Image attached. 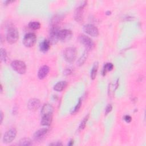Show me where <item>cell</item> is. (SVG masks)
Listing matches in <instances>:
<instances>
[{"mask_svg": "<svg viewBox=\"0 0 146 146\" xmlns=\"http://www.w3.org/2000/svg\"><path fill=\"white\" fill-rule=\"evenodd\" d=\"M81 105H82V99L81 98H79L78 102V103L75 106V107H74V110H72V112H71V113H76V112H78L79 111V110L80 109V107H81Z\"/></svg>", "mask_w": 146, "mask_h": 146, "instance_id": "cell-25", "label": "cell"}, {"mask_svg": "<svg viewBox=\"0 0 146 146\" xmlns=\"http://www.w3.org/2000/svg\"><path fill=\"white\" fill-rule=\"evenodd\" d=\"M72 35L71 31L67 29H63L59 30L58 33L59 40H60L63 42H66L69 40Z\"/></svg>", "mask_w": 146, "mask_h": 146, "instance_id": "cell-9", "label": "cell"}, {"mask_svg": "<svg viewBox=\"0 0 146 146\" xmlns=\"http://www.w3.org/2000/svg\"><path fill=\"white\" fill-rule=\"evenodd\" d=\"M86 5V2H84L83 4H82L79 6L75 10L74 14V18L76 22H81L83 21V9Z\"/></svg>", "mask_w": 146, "mask_h": 146, "instance_id": "cell-10", "label": "cell"}, {"mask_svg": "<svg viewBox=\"0 0 146 146\" xmlns=\"http://www.w3.org/2000/svg\"><path fill=\"white\" fill-rule=\"evenodd\" d=\"M40 50L43 52H47L50 47V42L48 40L45 39L43 40L40 44Z\"/></svg>", "mask_w": 146, "mask_h": 146, "instance_id": "cell-16", "label": "cell"}, {"mask_svg": "<svg viewBox=\"0 0 146 146\" xmlns=\"http://www.w3.org/2000/svg\"><path fill=\"white\" fill-rule=\"evenodd\" d=\"M29 27L33 30H37L40 28V24L38 22H35V21L30 22L29 23Z\"/></svg>", "mask_w": 146, "mask_h": 146, "instance_id": "cell-22", "label": "cell"}, {"mask_svg": "<svg viewBox=\"0 0 146 146\" xmlns=\"http://www.w3.org/2000/svg\"><path fill=\"white\" fill-rule=\"evenodd\" d=\"M47 132H48V129L47 128H43L36 131L33 135L34 140H40L43 137V136H44L46 135Z\"/></svg>", "mask_w": 146, "mask_h": 146, "instance_id": "cell-13", "label": "cell"}, {"mask_svg": "<svg viewBox=\"0 0 146 146\" xmlns=\"http://www.w3.org/2000/svg\"><path fill=\"white\" fill-rule=\"evenodd\" d=\"M88 117H89V115L88 114L87 115H86L83 118V119L82 120V121H81V123H80V124L79 125V130H82V129H83L85 128V127L86 125L87 121V120L88 119Z\"/></svg>", "mask_w": 146, "mask_h": 146, "instance_id": "cell-23", "label": "cell"}, {"mask_svg": "<svg viewBox=\"0 0 146 146\" xmlns=\"http://www.w3.org/2000/svg\"><path fill=\"white\" fill-rule=\"evenodd\" d=\"M17 135V130L14 128H11L7 130L4 134L3 141L5 143H10L15 138Z\"/></svg>", "mask_w": 146, "mask_h": 146, "instance_id": "cell-7", "label": "cell"}, {"mask_svg": "<svg viewBox=\"0 0 146 146\" xmlns=\"http://www.w3.org/2000/svg\"><path fill=\"white\" fill-rule=\"evenodd\" d=\"M63 55L65 60L67 62H73L76 57V50L73 47L66 48L64 50Z\"/></svg>", "mask_w": 146, "mask_h": 146, "instance_id": "cell-2", "label": "cell"}, {"mask_svg": "<svg viewBox=\"0 0 146 146\" xmlns=\"http://www.w3.org/2000/svg\"><path fill=\"white\" fill-rule=\"evenodd\" d=\"M52 115H43L41 121H40L41 125H46V126L50 125L52 122Z\"/></svg>", "mask_w": 146, "mask_h": 146, "instance_id": "cell-15", "label": "cell"}, {"mask_svg": "<svg viewBox=\"0 0 146 146\" xmlns=\"http://www.w3.org/2000/svg\"><path fill=\"white\" fill-rule=\"evenodd\" d=\"M1 92H2V84H1Z\"/></svg>", "mask_w": 146, "mask_h": 146, "instance_id": "cell-31", "label": "cell"}, {"mask_svg": "<svg viewBox=\"0 0 146 146\" xmlns=\"http://www.w3.org/2000/svg\"><path fill=\"white\" fill-rule=\"evenodd\" d=\"M73 144H74V140H71L69 141V143H68V145H72Z\"/></svg>", "mask_w": 146, "mask_h": 146, "instance_id": "cell-30", "label": "cell"}, {"mask_svg": "<svg viewBox=\"0 0 146 146\" xmlns=\"http://www.w3.org/2000/svg\"><path fill=\"white\" fill-rule=\"evenodd\" d=\"M36 40V36L34 33H28L24 36L23 39V44L27 47L33 46Z\"/></svg>", "mask_w": 146, "mask_h": 146, "instance_id": "cell-6", "label": "cell"}, {"mask_svg": "<svg viewBox=\"0 0 146 146\" xmlns=\"http://www.w3.org/2000/svg\"><path fill=\"white\" fill-rule=\"evenodd\" d=\"M40 106V102L39 99L33 98L29 100L27 107L31 111H36Z\"/></svg>", "mask_w": 146, "mask_h": 146, "instance_id": "cell-11", "label": "cell"}, {"mask_svg": "<svg viewBox=\"0 0 146 146\" xmlns=\"http://www.w3.org/2000/svg\"><path fill=\"white\" fill-rule=\"evenodd\" d=\"M112 107L111 104H108L105 110L106 115H107L108 113H110L112 111Z\"/></svg>", "mask_w": 146, "mask_h": 146, "instance_id": "cell-26", "label": "cell"}, {"mask_svg": "<svg viewBox=\"0 0 146 146\" xmlns=\"http://www.w3.org/2000/svg\"><path fill=\"white\" fill-rule=\"evenodd\" d=\"M50 145H62V144L59 143V142H57V143H51L50 144Z\"/></svg>", "mask_w": 146, "mask_h": 146, "instance_id": "cell-28", "label": "cell"}, {"mask_svg": "<svg viewBox=\"0 0 146 146\" xmlns=\"http://www.w3.org/2000/svg\"><path fill=\"white\" fill-rule=\"evenodd\" d=\"M12 68L19 74H24L26 71V66L25 62L21 60H14L11 63Z\"/></svg>", "mask_w": 146, "mask_h": 146, "instance_id": "cell-4", "label": "cell"}, {"mask_svg": "<svg viewBox=\"0 0 146 146\" xmlns=\"http://www.w3.org/2000/svg\"><path fill=\"white\" fill-rule=\"evenodd\" d=\"M113 65L112 63H106L103 67V69L102 71V75L104 76L107 71H111L113 69Z\"/></svg>", "mask_w": 146, "mask_h": 146, "instance_id": "cell-19", "label": "cell"}, {"mask_svg": "<svg viewBox=\"0 0 146 146\" xmlns=\"http://www.w3.org/2000/svg\"><path fill=\"white\" fill-rule=\"evenodd\" d=\"M78 39L79 42L84 45L87 51L91 50L94 48V43L89 36L84 34H81L79 36Z\"/></svg>", "mask_w": 146, "mask_h": 146, "instance_id": "cell-3", "label": "cell"}, {"mask_svg": "<svg viewBox=\"0 0 146 146\" xmlns=\"http://www.w3.org/2000/svg\"><path fill=\"white\" fill-rule=\"evenodd\" d=\"M67 86V82L66 81H60L55 84L54 86V90L58 92L62 91Z\"/></svg>", "mask_w": 146, "mask_h": 146, "instance_id": "cell-17", "label": "cell"}, {"mask_svg": "<svg viewBox=\"0 0 146 146\" xmlns=\"http://www.w3.org/2000/svg\"><path fill=\"white\" fill-rule=\"evenodd\" d=\"M87 55H88V51H86L82 55V56L78 60V64L79 66H82L84 63V62L86 61L87 58Z\"/></svg>", "mask_w": 146, "mask_h": 146, "instance_id": "cell-21", "label": "cell"}, {"mask_svg": "<svg viewBox=\"0 0 146 146\" xmlns=\"http://www.w3.org/2000/svg\"><path fill=\"white\" fill-rule=\"evenodd\" d=\"M59 31V27L57 25H52L49 32V39L50 43L56 44L59 40L58 33Z\"/></svg>", "mask_w": 146, "mask_h": 146, "instance_id": "cell-5", "label": "cell"}, {"mask_svg": "<svg viewBox=\"0 0 146 146\" xmlns=\"http://www.w3.org/2000/svg\"><path fill=\"white\" fill-rule=\"evenodd\" d=\"M53 107L50 104H44L41 110L42 116L46 115H52L53 112Z\"/></svg>", "mask_w": 146, "mask_h": 146, "instance_id": "cell-14", "label": "cell"}, {"mask_svg": "<svg viewBox=\"0 0 146 146\" xmlns=\"http://www.w3.org/2000/svg\"><path fill=\"white\" fill-rule=\"evenodd\" d=\"M50 71V68L46 65L42 66L38 70V77L39 79H43L48 75Z\"/></svg>", "mask_w": 146, "mask_h": 146, "instance_id": "cell-12", "label": "cell"}, {"mask_svg": "<svg viewBox=\"0 0 146 146\" xmlns=\"http://www.w3.org/2000/svg\"><path fill=\"white\" fill-rule=\"evenodd\" d=\"M19 38V33L17 29L14 26H10L8 28L6 39L10 44L15 43Z\"/></svg>", "mask_w": 146, "mask_h": 146, "instance_id": "cell-1", "label": "cell"}, {"mask_svg": "<svg viewBox=\"0 0 146 146\" xmlns=\"http://www.w3.org/2000/svg\"><path fill=\"white\" fill-rule=\"evenodd\" d=\"M98 67H99V64H98V62H95L92 66V70L91 71V75H90L91 78L92 80L95 79V78H96L97 71L98 70Z\"/></svg>", "mask_w": 146, "mask_h": 146, "instance_id": "cell-18", "label": "cell"}, {"mask_svg": "<svg viewBox=\"0 0 146 146\" xmlns=\"http://www.w3.org/2000/svg\"><path fill=\"white\" fill-rule=\"evenodd\" d=\"M1 61L6 62L7 60V54L5 49L1 48Z\"/></svg>", "mask_w": 146, "mask_h": 146, "instance_id": "cell-24", "label": "cell"}, {"mask_svg": "<svg viewBox=\"0 0 146 146\" xmlns=\"http://www.w3.org/2000/svg\"><path fill=\"white\" fill-rule=\"evenodd\" d=\"M124 119L127 123H129V122H131V121L132 120V118L129 115H125L124 117Z\"/></svg>", "mask_w": 146, "mask_h": 146, "instance_id": "cell-27", "label": "cell"}, {"mask_svg": "<svg viewBox=\"0 0 146 146\" xmlns=\"http://www.w3.org/2000/svg\"><path fill=\"white\" fill-rule=\"evenodd\" d=\"M83 31L89 35L96 37L99 35L98 28L92 24H87L83 26Z\"/></svg>", "mask_w": 146, "mask_h": 146, "instance_id": "cell-8", "label": "cell"}, {"mask_svg": "<svg viewBox=\"0 0 146 146\" xmlns=\"http://www.w3.org/2000/svg\"><path fill=\"white\" fill-rule=\"evenodd\" d=\"M18 144L19 145H32V142L29 138H23L20 140Z\"/></svg>", "mask_w": 146, "mask_h": 146, "instance_id": "cell-20", "label": "cell"}, {"mask_svg": "<svg viewBox=\"0 0 146 146\" xmlns=\"http://www.w3.org/2000/svg\"><path fill=\"white\" fill-rule=\"evenodd\" d=\"M3 118V112L2 111H1V123H2V122Z\"/></svg>", "mask_w": 146, "mask_h": 146, "instance_id": "cell-29", "label": "cell"}]
</instances>
